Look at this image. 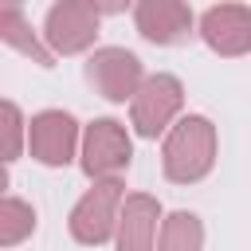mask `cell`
Returning a JSON list of instances; mask_svg holds the SVG:
<instances>
[{"label": "cell", "mask_w": 251, "mask_h": 251, "mask_svg": "<svg viewBox=\"0 0 251 251\" xmlns=\"http://www.w3.org/2000/svg\"><path fill=\"white\" fill-rule=\"evenodd\" d=\"M216 126L204 118V114H184L169 133H165V145H161V169L173 184H196L212 173L216 165Z\"/></svg>", "instance_id": "obj_1"}, {"label": "cell", "mask_w": 251, "mask_h": 251, "mask_svg": "<svg viewBox=\"0 0 251 251\" xmlns=\"http://www.w3.org/2000/svg\"><path fill=\"white\" fill-rule=\"evenodd\" d=\"M165 224L157 196L149 192H129L122 204V220H118V235L114 247L118 251H157V227Z\"/></svg>", "instance_id": "obj_10"}, {"label": "cell", "mask_w": 251, "mask_h": 251, "mask_svg": "<svg viewBox=\"0 0 251 251\" xmlns=\"http://www.w3.org/2000/svg\"><path fill=\"white\" fill-rule=\"evenodd\" d=\"M122 204H126V188H122L118 176L114 180H94L78 196V204L71 208V220H67L71 239L82 243V247H102L106 239H114L118 220H122Z\"/></svg>", "instance_id": "obj_2"}, {"label": "cell", "mask_w": 251, "mask_h": 251, "mask_svg": "<svg viewBox=\"0 0 251 251\" xmlns=\"http://www.w3.org/2000/svg\"><path fill=\"white\" fill-rule=\"evenodd\" d=\"M157 251H204V224L196 212H169L161 224Z\"/></svg>", "instance_id": "obj_12"}, {"label": "cell", "mask_w": 251, "mask_h": 251, "mask_svg": "<svg viewBox=\"0 0 251 251\" xmlns=\"http://www.w3.org/2000/svg\"><path fill=\"white\" fill-rule=\"evenodd\" d=\"M0 39H4L8 47H16L20 55L35 59L39 67H55V55L39 43V35L31 31V24L24 20V12H20L16 4H4V8H0Z\"/></svg>", "instance_id": "obj_11"}, {"label": "cell", "mask_w": 251, "mask_h": 251, "mask_svg": "<svg viewBox=\"0 0 251 251\" xmlns=\"http://www.w3.org/2000/svg\"><path fill=\"white\" fill-rule=\"evenodd\" d=\"M184 106V86L176 75H149L145 86L137 90V98L129 102V118H133V129L141 137H157L165 129H173V118L180 114Z\"/></svg>", "instance_id": "obj_6"}, {"label": "cell", "mask_w": 251, "mask_h": 251, "mask_svg": "<svg viewBox=\"0 0 251 251\" xmlns=\"http://www.w3.org/2000/svg\"><path fill=\"white\" fill-rule=\"evenodd\" d=\"M24 129H27V122H24L20 106H16V102H4V137H8V145H4V161H8V165L20 157V141H24Z\"/></svg>", "instance_id": "obj_14"}, {"label": "cell", "mask_w": 251, "mask_h": 251, "mask_svg": "<svg viewBox=\"0 0 251 251\" xmlns=\"http://www.w3.org/2000/svg\"><path fill=\"white\" fill-rule=\"evenodd\" d=\"M75 145H78L75 114H67V110H39V114H31V122H27V149H31V157L39 165H47V169L71 165Z\"/></svg>", "instance_id": "obj_7"}, {"label": "cell", "mask_w": 251, "mask_h": 251, "mask_svg": "<svg viewBox=\"0 0 251 251\" xmlns=\"http://www.w3.org/2000/svg\"><path fill=\"white\" fill-rule=\"evenodd\" d=\"M31 231H35V208L24 204L20 196H4V204H0V243L16 247Z\"/></svg>", "instance_id": "obj_13"}, {"label": "cell", "mask_w": 251, "mask_h": 251, "mask_svg": "<svg viewBox=\"0 0 251 251\" xmlns=\"http://www.w3.org/2000/svg\"><path fill=\"white\" fill-rule=\"evenodd\" d=\"M145 71H141V59L126 47H98L90 59H86V82L106 98V102H133L137 90L145 86Z\"/></svg>", "instance_id": "obj_5"}, {"label": "cell", "mask_w": 251, "mask_h": 251, "mask_svg": "<svg viewBox=\"0 0 251 251\" xmlns=\"http://www.w3.org/2000/svg\"><path fill=\"white\" fill-rule=\"evenodd\" d=\"M98 4L90 0H59L47 8L43 20V39L51 55H78L86 47H94L98 35Z\"/></svg>", "instance_id": "obj_4"}, {"label": "cell", "mask_w": 251, "mask_h": 251, "mask_svg": "<svg viewBox=\"0 0 251 251\" xmlns=\"http://www.w3.org/2000/svg\"><path fill=\"white\" fill-rule=\"evenodd\" d=\"M133 161V141L118 118H94L82 129V173L90 180H114Z\"/></svg>", "instance_id": "obj_3"}, {"label": "cell", "mask_w": 251, "mask_h": 251, "mask_svg": "<svg viewBox=\"0 0 251 251\" xmlns=\"http://www.w3.org/2000/svg\"><path fill=\"white\" fill-rule=\"evenodd\" d=\"M208 51L224 55V59H239L251 51V8L247 4H216L200 16V31H196Z\"/></svg>", "instance_id": "obj_8"}, {"label": "cell", "mask_w": 251, "mask_h": 251, "mask_svg": "<svg viewBox=\"0 0 251 251\" xmlns=\"http://www.w3.org/2000/svg\"><path fill=\"white\" fill-rule=\"evenodd\" d=\"M133 24L137 31L157 43V47H176V43H188L192 39V27H196V16L188 4L180 0H141L133 8Z\"/></svg>", "instance_id": "obj_9"}]
</instances>
